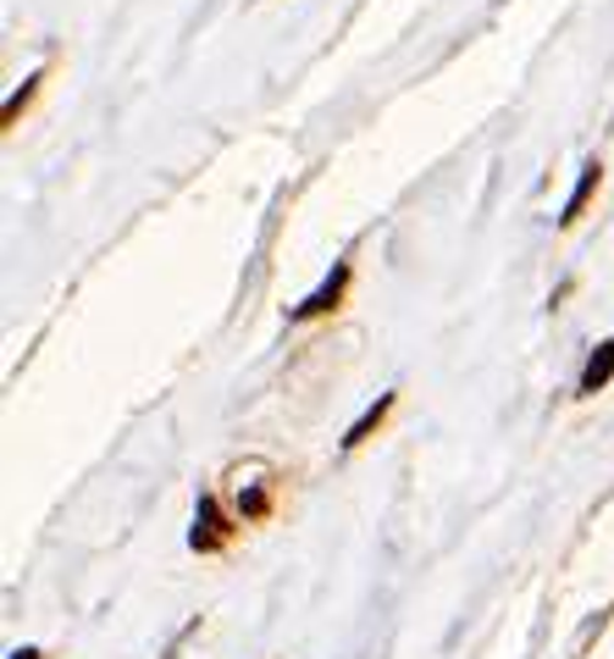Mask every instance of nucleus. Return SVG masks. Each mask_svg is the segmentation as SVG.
Wrapping results in <instances>:
<instances>
[{"label": "nucleus", "mask_w": 614, "mask_h": 659, "mask_svg": "<svg viewBox=\"0 0 614 659\" xmlns=\"http://www.w3.org/2000/svg\"><path fill=\"white\" fill-rule=\"evenodd\" d=\"M12 659H39V654H34V648H23V654H12Z\"/></svg>", "instance_id": "0eeeda50"}, {"label": "nucleus", "mask_w": 614, "mask_h": 659, "mask_svg": "<svg viewBox=\"0 0 614 659\" xmlns=\"http://www.w3.org/2000/svg\"><path fill=\"white\" fill-rule=\"evenodd\" d=\"M216 538H222L216 505H211V499H200V532H194V549H216Z\"/></svg>", "instance_id": "39448f33"}, {"label": "nucleus", "mask_w": 614, "mask_h": 659, "mask_svg": "<svg viewBox=\"0 0 614 659\" xmlns=\"http://www.w3.org/2000/svg\"><path fill=\"white\" fill-rule=\"evenodd\" d=\"M260 510H267V493L249 487V493H244V516H260Z\"/></svg>", "instance_id": "423d86ee"}, {"label": "nucleus", "mask_w": 614, "mask_h": 659, "mask_svg": "<svg viewBox=\"0 0 614 659\" xmlns=\"http://www.w3.org/2000/svg\"><path fill=\"white\" fill-rule=\"evenodd\" d=\"M598 178H603V167H598V161H592V167H581V184H576V195L565 200V216H559L565 227H570V222H576V216L587 211V200H592V189H598Z\"/></svg>", "instance_id": "20e7f679"}, {"label": "nucleus", "mask_w": 614, "mask_h": 659, "mask_svg": "<svg viewBox=\"0 0 614 659\" xmlns=\"http://www.w3.org/2000/svg\"><path fill=\"white\" fill-rule=\"evenodd\" d=\"M343 289H349V267H338V272L327 278V289H316V294H310L305 305H294V316H299V321H310V316H321V310H332V305L343 299Z\"/></svg>", "instance_id": "f257e3e1"}, {"label": "nucleus", "mask_w": 614, "mask_h": 659, "mask_svg": "<svg viewBox=\"0 0 614 659\" xmlns=\"http://www.w3.org/2000/svg\"><path fill=\"white\" fill-rule=\"evenodd\" d=\"M388 410H393V393H382V399H377V404L366 410V416H361L355 427H349V438H343V449H355V444H366V438H371V433L382 427V416H388Z\"/></svg>", "instance_id": "7ed1b4c3"}, {"label": "nucleus", "mask_w": 614, "mask_h": 659, "mask_svg": "<svg viewBox=\"0 0 614 659\" xmlns=\"http://www.w3.org/2000/svg\"><path fill=\"white\" fill-rule=\"evenodd\" d=\"M609 377H614V339H609V344H598V355L587 361V372H581V393H598Z\"/></svg>", "instance_id": "f03ea898"}]
</instances>
